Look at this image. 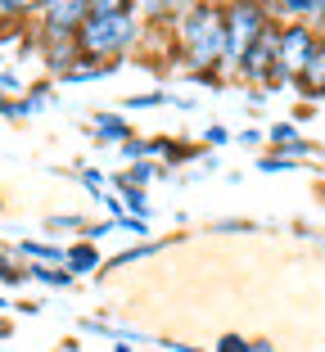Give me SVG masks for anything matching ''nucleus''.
Returning a JSON list of instances; mask_svg holds the SVG:
<instances>
[{"label":"nucleus","instance_id":"1a4fd4ad","mask_svg":"<svg viewBox=\"0 0 325 352\" xmlns=\"http://www.w3.org/2000/svg\"><path fill=\"white\" fill-rule=\"evenodd\" d=\"M63 267H68V271H95V267H100V253H95L91 244H77V249H68Z\"/></svg>","mask_w":325,"mask_h":352},{"label":"nucleus","instance_id":"7ed1b4c3","mask_svg":"<svg viewBox=\"0 0 325 352\" xmlns=\"http://www.w3.org/2000/svg\"><path fill=\"white\" fill-rule=\"evenodd\" d=\"M262 32H267L262 10H258L253 0H240V5L226 14V63H235V68H240L244 54L253 50V41H258Z\"/></svg>","mask_w":325,"mask_h":352},{"label":"nucleus","instance_id":"9b49d317","mask_svg":"<svg viewBox=\"0 0 325 352\" xmlns=\"http://www.w3.org/2000/svg\"><path fill=\"white\" fill-rule=\"evenodd\" d=\"M32 276L36 280H45V285H73V271H54V267H32Z\"/></svg>","mask_w":325,"mask_h":352},{"label":"nucleus","instance_id":"20e7f679","mask_svg":"<svg viewBox=\"0 0 325 352\" xmlns=\"http://www.w3.org/2000/svg\"><path fill=\"white\" fill-rule=\"evenodd\" d=\"M312 50H316V36L303 28V23L284 28V32H280V50H276V77H280V82H289V77H303Z\"/></svg>","mask_w":325,"mask_h":352},{"label":"nucleus","instance_id":"0eeeda50","mask_svg":"<svg viewBox=\"0 0 325 352\" xmlns=\"http://www.w3.org/2000/svg\"><path fill=\"white\" fill-rule=\"evenodd\" d=\"M298 82L307 86V95H325V45H316V50H312V59H307V68H303Z\"/></svg>","mask_w":325,"mask_h":352},{"label":"nucleus","instance_id":"b1692460","mask_svg":"<svg viewBox=\"0 0 325 352\" xmlns=\"http://www.w3.org/2000/svg\"><path fill=\"white\" fill-rule=\"evenodd\" d=\"M5 334H10V325H5V321H0V339H5Z\"/></svg>","mask_w":325,"mask_h":352},{"label":"nucleus","instance_id":"f3484780","mask_svg":"<svg viewBox=\"0 0 325 352\" xmlns=\"http://www.w3.org/2000/svg\"><path fill=\"white\" fill-rule=\"evenodd\" d=\"M149 253H154L149 244H145V249H126V253H117V258L109 262V267H126V262H140V258H149Z\"/></svg>","mask_w":325,"mask_h":352},{"label":"nucleus","instance_id":"f257e3e1","mask_svg":"<svg viewBox=\"0 0 325 352\" xmlns=\"http://www.w3.org/2000/svg\"><path fill=\"white\" fill-rule=\"evenodd\" d=\"M181 41H186V59L194 68H217L226 59V14L199 5L181 19Z\"/></svg>","mask_w":325,"mask_h":352},{"label":"nucleus","instance_id":"f03ea898","mask_svg":"<svg viewBox=\"0 0 325 352\" xmlns=\"http://www.w3.org/2000/svg\"><path fill=\"white\" fill-rule=\"evenodd\" d=\"M140 36V23L136 14H91V19L77 28V45H82V54H122L131 50Z\"/></svg>","mask_w":325,"mask_h":352},{"label":"nucleus","instance_id":"6e6552de","mask_svg":"<svg viewBox=\"0 0 325 352\" xmlns=\"http://www.w3.org/2000/svg\"><path fill=\"white\" fill-rule=\"evenodd\" d=\"M95 135H100V140H131V126L122 122V118H113V113H100L95 118Z\"/></svg>","mask_w":325,"mask_h":352},{"label":"nucleus","instance_id":"412c9836","mask_svg":"<svg viewBox=\"0 0 325 352\" xmlns=\"http://www.w3.org/2000/svg\"><path fill=\"white\" fill-rule=\"evenodd\" d=\"M82 181H86L91 190H104V176H100V172H82Z\"/></svg>","mask_w":325,"mask_h":352},{"label":"nucleus","instance_id":"423d86ee","mask_svg":"<svg viewBox=\"0 0 325 352\" xmlns=\"http://www.w3.org/2000/svg\"><path fill=\"white\" fill-rule=\"evenodd\" d=\"M276 50H280V32L276 28H267L258 41H253V50L244 54V77H253V82H262V77H271L276 73Z\"/></svg>","mask_w":325,"mask_h":352},{"label":"nucleus","instance_id":"393cba45","mask_svg":"<svg viewBox=\"0 0 325 352\" xmlns=\"http://www.w3.org/2000/svg\"><path fill=\"white\" fill-rule=\"evenodd\" d=\"M316 14H325V0H316Z\"/></svg>","mask_w":325,"mask_h":352},{"label":"nucleus","instance_id":"dca6fc26","mask_svg":"<svg viewBox=\"0 0 325 352\" xmlns=\"http://www.w3.org/2000/svg\"><path fill=\"white\" fill-rule=\"evenodd\" d=\"M131 0H91V14H126Z\"/></svg>","mask_w":325,"mask_h":352},{"label":"nucleus","instance_id":"5701e85b","mask_svg":"<svg viewBox=\"0 0 325 352\" xmlns=\"http://www.w3.org/2000/svg\"><path fill=\"white\" fill-rule=\"evenodd\" d=\"M113 352H136V348H131V343H117V348Z\"/></svg>","mask_w":325,"mask_h":352},{"label":"nucleus","instance_id":"4468645a","mask_svg":"<svg viewBox=\"0 0 325 352\" xmlns=\"http://www.w3.org/2000/svg\"><path fill=\"white\" fill-rule=\"evenodd\" d=\"M271 140H276V145H284V149H289V145H294V140H298L294 122H276V126H271Z\"/></svg>","mask_w":325,"mask_h":352},{"label":"nucleus","instance_id":"39448f33","mask_svg":"<svg viewBox=\"0 0 325 352\" xmlns=\"http://www.w3.org/2000/svg\"><path fill=\"white\" fill-rule=\"evenodd\" d=\"M91 19V0H45L41 5V23L45 32H50L54 41H68V36H77V28Z\"/></svg>","mask_w":325,"mask_h":352},{"label":"nucleus","instance_id":"a211bd4d","mask_svg":"<svg viewBox=\"0 0 325 352\" xmlns=\"http://www.w3.org/2000/svg\"><path fill=\"white\" fill-rule=\"evenodd\" d=\"M258 167H262V172H289V167H294V163H289V158H284V154H271V158H262V163H258Z\"/></svg>","mask_w":325,"mask_h":352},{"label":"nucleus","instance_id":"4be33fe9","mask_svg":"<svg viewBox=\"0 0 325 352\" xmlns=\"http://www.w3.org/2000/svg\"><path fill=\"white\" fill-rule=\"evenodd\" d=\"M253 352H271V343H253Z\"/></svg>","mask_w":325,"mask_h":352},{"label":"nucleus","instance_id":"ddd939ff","mask_svg":"<svg viewBox=\"0 0 325 352\" xmlns=\"http://www.w3.org/2000/svg\"><path fill=\"white\" fill-rule=\"evenodd\" d=\"M140 5H145V14H149V19H168V14L177 10L181 0H140Z\"/></svg>","mask_w":325,"mask_h":352},{"label":"nucleus","instance_id":"9d476101","mask_svg":"<svg viewBox=\"0 0 325 352\" xmlns=\"http://www.w3.org/2000/svg\"><path fill=\"white\" fill-rule=\"evenodd\" d=\"M45 0H0V19H14V14H27V10H41Z\"/></svg>","mask_w":325,"mask_h":352},{"label":"nucleus","instance_id":"f8f14e48","mask_svg":"<svg viewBox=\"0 0 325 352\" xmlns=\"http://www.w3.org/2000/svg\"><path fill=\"white\" fill-rule=\"evenodd\" d=\"M23 253H32V258H45V262H63V258H68L63 249H50V244H23Z\"/></svg>","mask_w":325,"mask_h":352},{"label":"nucleus","instance_id":"6ab92c4d","mask_svg":"<svg viewBox=\"0 0 325 352\" xmlns=\"http://www.w3.org/2000/svg\"><path fill=\"white\" fill-rule=\"evenodd\" d=\"M154 104H168V95H136L126 100V109H154Z\"/></svg>","mask_w":325,"mask_h":352},{"label":"nucleus","instance_id":"a878e982","mask_svg":"<svg viewBox=\"0 0 325 352\" xmlns=\"http://www.w3.org/2000/svg\"><path fill=\"white\" fill-rule=\"evenodd\" d=\"M0 307H5V298H0Z\"/></svg>","mask_w":325,"mask_h":352},{"label":"nucleus","instance_id":"aec40b11","mask_svg":"<svg viewBox=\"0 0 325 352\" xmlns=\"http://www.w3.org/2000/svg\"><path fill=\"white\" fill-rule=\"evenodd\" d=\"M284 14H316V0H284Z\"/></svg>","mask_w":325,"mask_h":352},{"label":"nucleus","instance_id":"2eb2a0df","mask_svg":"<svg viewBox=\"0 0 325 352\" xmlns=\"http://www.w3.org/2000/svg\"><path fill=\"white\" fill-rule=\"evenodd\" d=\"M212 352H253V343H249V339H240V334H226V339H221Z\"/></svg>","mask_w":325,"mask_h":352}]
</instances>
